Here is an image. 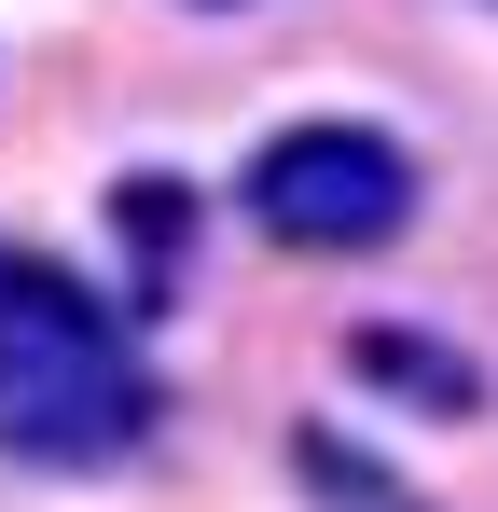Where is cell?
<instances>
[{
  "instance_id": "3",
  "label": "cell",
  "mask_w": 498,
  "mask_h": 512,
  "mask_svg": "<svg viewBox=\"0 0 498 512\" xmlns=\"http://www.w3.org/2000/svg\"><path fill=\"white\" fill-rule=\"evenodd\" d=\"M346 374L388 388V402H415V416H485V360L402 333V319H360V333H346Z\"/></svg>"
},
{
  "instance_id": "2",
  "label": "cell",
  "mask_w": 498,
  "mask_h": 512,
  "mask_svg": "<svg viewBox=\"0 0 498 512\" xmlns=\"http://www.w3.org/2000/svg\"><path fill=\"white\" fill-rule=\"evenodd\" d=\"M236 208L277 236V250H402L415 208H429V180H415V153L388 139V125H360V111H319V125H277L263 153H249Z\"/></svg>"
},
{
  "instance_id": "4",
  "label": "cell",
  "mask_w": 498,
  "mask_h": 512,
  "mask_svg": "<svg viewBox=\"0 0 498 512\" xmlns=\"http://www.w3.org/2000/svg\"><path fill=\"white\" fill-rule=\"evenodd\" d=\"M208 14H236V0H208Z\"/></svg>"
},
{
  "instance_id": "5",
  "label": "cell",
  "mask_w": 498,
  "mask_h": 512,
  "mask_svg": "<svg viewBox=\"0 0 498 512\" xmlns=\"http://www.w3.org/2000/svg\"><path fill=\"white\" fill-rule=\"evenodd\" d=\"M485 14H498V0H485Z\"/></svg>"
},
{
  "instance_id": "1",
  "label": "cell",
  "mask_w": 498,
  "mask_h": 512,
  "mask_svg": "<svg viewBox=\"0 0 498 512\" xmlns=\"http://www.w3.org/2000/svg\"><path fill=\"white\" fill-rule=\"evenodd\" d=\"M0 305H14L0 319V457L14 471H125L166 416L125 319L42 263H0Z\"/></svg>"
}]
</instances>
